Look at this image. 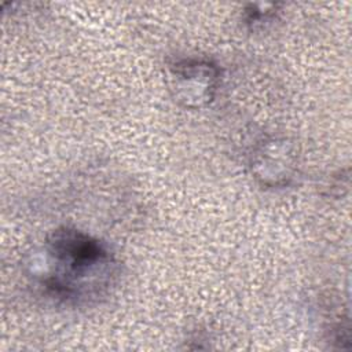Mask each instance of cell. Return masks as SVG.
<instances>
[{
  "mask_svg": "<svg viewBox=\"0 0 352 352\" xmlns=\"http://www.w3.org/2000/svg\"><path fill=\"white\" fill-rule=\"evenodd\" d=\"M33 265L45 294L76 307L107 297L121 275V264L106 242L69 226L47 235Z\"/></svg>",
  "mask_w": 352,
  "mask_h": 352,
  "instance_id": "obj_1",
  "label": "cell"
},
{
  "mask_svg": "<svg viewBox=\"0 0 352 352\" xmlns=\"http://www.w3.org/2000/svg\"><path fill=\"white\" fill-rule=\"evenodd\" d=\"M220 82L219 66L208 58L186 56L168 63V84L175 100L186 109L210 104Z\"/></svg>",
  "mask_w": 352,
  "mask_h": 352,
  "instance_id": "obj_2",
  "label": "cell"
},
{
  "mask_svg": "<svg viewBox=\"0 0 352 352\" xmlns=\"http://www.w3.org/2000/svg\"><path fill=\"white\" fill-rule=\"evenodd\" d=\"M250 168L263 186H286L294 177L297 169L294 147L286 139L263 140L252 153Z\"/></svg>",
  "mask_w": 352,
  "mask_h": 352,
  "instance_id": "obj_3",
  "label": "cell"
},
{
  "mask_svg": "<svg viewBox=\"0 0 352 352\" xmlns=\"http://www.w3.org/2000/svg\"><path fill=\"white\" fill-rule=\"evenodd\" d=\"M276 6L274 4H253L250 6V10L245 11V22L248 25H250L252 28L257 26V25H261L263 22L268 21L274 14V8Z\"/></svg>",
  "mask_w": 352,
  "mask_h": 352,
  "instance_id": "obj_4",
  "label": "cell"
}]
</instances>
